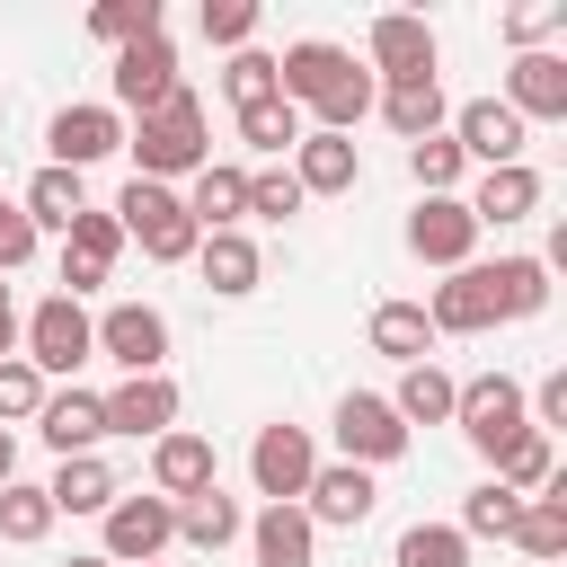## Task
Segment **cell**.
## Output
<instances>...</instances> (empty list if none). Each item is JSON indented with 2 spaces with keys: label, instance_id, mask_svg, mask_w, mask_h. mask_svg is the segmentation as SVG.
Wrapping results in <instances>:
<instances>
[{
  "label": "cell",
  "instance_id": "1",
  "mask_svg": "<svg viewBox=\"0 0 567 567\" xmlns=\"http://www.w3.org/2000/svg\"><path fill=\"white\" fill-rule=\"evenodd\" d=\"M275 89H284V106L319 115L310 133H354V124L372 115V97H381V80H372L346 44H328V35L284 44V53H275Z\"/></svg>",
  "mask_w": 567,
  "mask_h": 567
},
{
  "label": "cell",
  "instance_id": "2",
  "mask_svg": "<svg viewBox=\"0 0 567 567\" xmlns=\"http://www.w3.org/2000/svg\"><path fill=\"white\" fill-rule=\"evenodd\" d=\"M124 151H133V177H151V186L195 177V168L213 159V142H204V97H195V89H177L168 106L133 115V124H124Z\"/></svg>",
  "mask_w": 567,
  "mask_h": 567
},
{
  "label": "cell",
  "instance_id": "3",
  "mask_svg": "<svg viewBox=\"0 0 567 567\" xmlns=\"http://www.w3.org/2000/svg\"><path fill=\"white\" fill-rule=\"evenodd\" d=\"M452 425H461V443L496 470L523 434H532V408H523V381L514 372H478V381H461V399H452Z\"/></svg>",
  "mask_w": 567,
  "mask_h": 567
},
{
  "label": "cell",
  "instance_id": "4",
  "mask_svg": "<svg viewBox=\"0 0 567 567\" xmlns=\"http://www.w3.org/2000/svg\"><path fill=\"white\" fill-rule=\"evenodd\" d=\"M115 221H124V239H142V257L151 266H186L195 257V221H186V204H177V186H151V177H124V195L106 204Z\"/></svg>",
  "mask_w": 567,
  "mask_h": 567
},
{
  "label": "cell",
  "instance_id": "5",
  "mask_svg": "<svg viewBox=\"0 0 567 567\" xmlns=\"http://www.w3.org/2000/svg\"><path fill=\"white\" fill-rule=\"evenodd\" d=\"M18 354L44 372V381H71L89 354H97V328H89V310L80 301H62V292H44L27 319H18Z\"/></svg>",
  "mask_w": 567,
  "mask_h": 567
},
{
  "label": "cell",
  "instance_id": "6",
  "mask_svg": "<svg viewBox=\"0 0 567 567\" xmlns=\"http://www.w3.org/2000/svg\"><path fill=\"white\" fill-rule=\"evenodd\" d=\"M97 523H106L97 558H115V567H159V549L177 540V505H168V496H151V487H124Z\"/></svg>",
  "mask_w": 567,
  "mask_h": 567
},
{
  "label": "cell",
  "instance_id": "7",
  "mask_svg": "<svg viewBox=\"0 0 567 567\" xmlns=\"http://www.w3.org/2000/svg\"><path fill=\"white\" fill-rule=\"evenodd\" d=\"M328 425H337V452H346L354 470H390V461H408V443H416L381 390H346Z\"/></svg>",
  "mask_w": 567,
  "mask_h": 567
},
{
  "label": "cell",
  "instance_id": "8",
  "mask_svg": "<svg viewBox=\"0 0 567 567\" xmlns=\"http://www.w3.org/2000/svg\"><path fill=\"white\" fill-rule=\"evenodd\" d=\"M310 470H319V443H310V425H292V416L257 425V443H248V487H257L266 505H301Z\"/></svg>",
  "mask_w": 567,
  "mask_h": 567
},
{
  "label": "cell",
  "instance_id": "9",
  "mask_svg": "<svg viewBox=\"0 0 567 567\" xmlns=\"http://www.w3.org/2000/svg\"><path fill=\"white\" fill-rule=\"evenodd\" d=\"M106 89H115L106 106H115L124 124H133V115H151V106H168V97L186 89V80H177V44H168V27H159V35H142V44H124V53H115V71H106Z\"/></svg>",
  "mask_w": 567,
  "mask_h": 567
},
{
  "label": "cell",
  "instance_id": "10",
  "mask_svg": "<svg viewBox=\"0 0 567 567\" xmlns=\"http://www.w3.org/2000/svg\"><path fill=\"white\" fill-rule=\"evenodd\" d=\"M44 151H53V168L89 177L97 159H115V151H124V115H115L106 97H71V106H53V124H44Z\"/></svg>",
  "mask_w": 567,
  "mask_h": 567
},
{
  "label": "cell",
  "instance_id": "11",
  "mask_svg": "<svg viewBox=\"0 0 567 567\" xmlns=\"http://www.w3.org/2000/svg\"><path fill=\"white\" fill-rule=\"evenodd\" d=\"M97 354L133 381V372H168V310H151V301H106L97 319Z\"/></svg>",
  "mask_w": 567,
  "mask_h": 567
},
{
  "label": "cell",
  "instance_id": "12",
  "mask_svg": "<svg viewBox=\"0 0 567 567\" xmlns=\"http://www.w3.org/2000/svg\"><path fill=\"white\" fill-rule=\"evenodd\" d=\"M408 257L416 266H478V221H470V204L461 195H416V213H408Z\"/></svg>",
  "mask_w": 567,
  "mask_h": 567
},
{
  "label": "cell",
  "instance_id": "13",
  "mask_svg": "<svg viewBox=\"0 0 567 567\" xmlns=\"http://www.w3.org/2000/svg\"><path fill=\"white\" fill-rule=\"evenodd\" d=\"M363 71L390 89V80H425L434 71V27L416 18V9H381L372 27H363Z\"/></svg>",
  "mask_w": 567,
  "mask_h": 567
},
{
  "label": "cell",
  "instance_id": "14",
  "mask_svg": "<svg viewBox=\"0 0 567 567\" xmlns=\"http://www.w3.org/2000/svg\"><path fill=\"white\" fill-rule=\"evenodd\" d=\"M372 505H381V478H372V470H354V461H319V470H310V487H301V514H310L319 532H363V523H372Z\"/></svg>",
  "mask_w": 567,
  "mask_h": 567
},
{
  "label": "cell",
  "instance_id": "15",
  "mask_svg": "<svg viewBox=\"0 0 567 567\" xmlns=\"http://www.w3.org/2000/svg\"><path fill=\"white\" fill-rule=\"evenodd\" d=\"M452 142H461V159H478V168H514L523 159V142H532V124L505 106V97H470V106H452V124H443Z\"/></svg>",
  "mask_w": 567,
  "mask_h": 567
},
{
  "label": "cell",
  "instance_id": "16",
  "mask_svg": "<svg viewBox=\"0 0 567 567\" xmlns=\"http://www.w3.org/2000/svg\"><path fill=\"white\" fill-rule=\"evenodd\" d=\"M97 399H106V434H124V443H159L177 425V408H186L168 372H133V381H115Z\"/></svg>",
  "mask_w": 567,
  "mask_h": 567
},
{
  "label": "cell",
  "instance_id": "17",
  "mask_svg": "<svg viewBox=\"0 0 567 567\" xmlns=\"http://www.w3.org/2000/svg\"><path fill=\"white\" fill-rule=\"evenodd\" d=\"M461 204H470L478 230H514V221H532V213L549 204V186H540L532 159H514V168H478V186H470Z\"/></svg>",
  "mask_w": 567,
  "mask_h": 567
},
{
  "label": "cell",
  "instance_id": "18",
  "mask_svg": "<svg viewBox=\"0 0 567 567\" xmlns=\"http://www.w3.org/2000/svg\"><path fill=\"white\" fill-rule=\"evenodd\" d=\"M35 434L53 443V461L97 452V443H106V399H97V390H80V381H53V390H44V408H35Z\"/></svg>",
  "mask_w": 567,
  "mask_h": 567
},
{
  "label": "cell",
  "instance_id": "19",
  "mask_svg": "<svg viewBox=\"0 0 567 567\" xmlns=\"http://www.w3.org/2000/svg\"><path fill=\"white\" fill-rule=\"evenodd\" d=\"M284 168H292L301 195H354V186H363V151H354V133H301Z\"/></svg>",
  "mask_w": 567,
  "mask_h": 567
},
{
  "label": "cell",
  "instance_id": "20",
  "mask_svg": "<svg viewBox=\"0 0 567 567\" xmlns=\"http://www.w3.org/2000/svg\"><path fill=\"white\" fill-rule=\"evenodd\" d=\"M195 266H204V292H213V301H248V292L266 284V248H257L248 230H204V239H195Z\"/></svg>",
  "mask_w": 567,
  "mask_h": 567
},
{
  "label": "cell",
  "instance_id": "21",
  "mask_svg": "<svg viewBox=\"0 0 567 567\" xmlns=\"http://www.w3.org/2000/svg\"><path fill=\"white\" fill-rule=\"evenodd\" d=\"M221 478V461H213V443L204 434H186V425H168L159 443H151V496H168V505H186V496H204Z\"/></svg>",
  "mask_w": 567,
  "mask_h": 567
},
{
  "label": "cell",
  "instance_id": "22",
  "mask_svg": "<svg viewBox=\"0 0 567 567\" xmlns=\"http://www.w3.org/2000/svg\"><path fill=\"white\" fill-rule=\"evenodd\" d=\"M505 106H514L523 124H567V53H514Z\"/></svg>",
  "mask_w": 567,
  "mask_h": 567
},
{
  "label": "cell",
  "instance_id": "23",
  "mask_svg": "<svg viewBox=\"0 0 567 567\" xmlns=\"http://www.w3.org/2000/svg\"><path fill=\"white\" fill-rule=\"evenodd\" d=\"M177 204H186L195 230H239V221H248V168H239V159H204Z\"/></svg>",
  "mask_w": 567,
  "mask_h": 567
},
{
  "label": "cell",
  "instance_id": "24",
  "mask_svg": "<svg viewBox=\"0 0 567 567\" xmlns=\"http://www.w3.org/2000/svg\"><path fill=\"white\" fill-rule=\"evenodd\" d=\"M425 319H434V337H487V328H496V301H487V266H452V275L434 284Z\"/></svg>",
  "mask_w": 567,
  "mask_h": 567
},
{
  "label": "cell",
  "instance_id": "25",
  "mask_svg": "<svg viewBox=\"0 0 567 567\" xmlns=\"http://www.w3.org/2000/svg\"><path fill=\"white\" fill-rule=\"evenodd\" d=\"M248 558L257 567H310L319 558V523L301 505H257L248 514Z\"/></svg>",
  "mask_w": 567,
  "mask_h": 567
},
{
  "label": "cell",
  "instance_id": "26",
  "mask_svg": "<svg viewBox=\"0 0 567 567\" xmlns=\"http://www.w3.org/2000/svg\"><path fill=\"white\" fill-rule=\"evenodd\" d=\"M44 496H53V514H106V505L124 496V478H115L106 452H71V461H53Z\"/></svg>",
  "mask_w": 567,
  "mask_h": 567
},
{
  "label": "cell",
  "instance_id": "27",
  "mask_svg": "<svg viewBox=\"0 0 567 567\" xmlns=\"http://www.w3.org/2000/svg\"><path fill=\"white\" fill-rule=\"evenodd\" d=\"M372 106H381V124H390L399 142H425V133H443V124H452V97H443V80H434V71H425V80H390Z\"/></svg>",
  "mask_w": 567,
  "mask_h": 567
},
{
  "label": "cell",
  "instance_id": "28",
  "mask_svg": "<svg viewBox=\"0 0 567 567\" xmlns=\"http://www.w3.org/2000/svg\"><path fill=\"white\" fill-rule=\"evenodd\" d=\"M363 337H372V354H390L399 372H408V363H434V319H425V301H372Z\"/></svg>",
  "mask_w": 567,
  "mask_h": 567
},
{
  "label": "cell",
  "instance_id": "29",
  "mask_svg": "<svg viewBox=\"0 0 567 567\" xmlns=\"http://www.w3.org/2000/svg\"><path fill=\"white\" fill-rule=\"evenodd\" d=\"M239 532H248V514H239V496H221V478H213L204 496H186V505H177V540H186V549H204V558H221Z\"/></svg>",
  "mask_w": 567,
  "mask_h": 567
},
{
  "label": "cell",
  "instance_id": "30",
  "mask_svg": "<svg viewBox=\"0 0 567 567\" xmlns=\"http://www.w3.org/2000/svg\"><path fill=\"white\" fill-rule=\"evenodd\" d=\"M452 399H461V381H452L443 363H408L399 390H390V408H399L408 434H416V425H452Z\"/></svg>",
  "mask_w": 567,
  "mask_h": 567
},
{
  "label": "cell",
  "instance_id": "31",
  "mask_svg": "<svg viewBox=\"0 0 567 567\" xmlns=\"http://www.w3.org/2000/svg\"><path fill=\"white\" fill-rule=\"evenodd\" d=\"M18 204H27V221H35V239H44V230H71V221L89 213V186H80L71 168H53V159H44V168L27 177V195H18Z\"/></svg>",
  "mask_w": 567,
  "mask_h": 567
},
{
  "label": "cell",
  "instance_id": "32",
  "mask_svg": "<svg viewBox=\"0 0 567 567\" xmlns=\"http://www.w3.org/2000/svg\"><path fill=\"white\" fill-rule=\"evenodd\" d=\"M487 301H496V319H540L549 310V266L540 257H496L487 266Z\"/></svg>",
  "mask_w": 567,
  "mask_h": 567
},
{
  "label": "cell",
  "instance_id": "33",
  "mask_svg": "<svg viewBox=\"0 0 567 567\" xmlns=\"http://www.w3.org/2000/svg\"><path fill=\"white\" fill-rule=\"evenodd\" d=\"M514 549L523 558H567V478H549L540 496H523V523H514Z\"/></svg>",
  "mask_w": 567,
  "mask_h": 567
},
{
  "label": "cell",
  "instance_id": "34",
  "mask_svg": "<svg viewBox=\"0 0 567 567\" xmlns=\"http://www.w3.org/2000/svg\"><path fill=\"white\" fill-rule=\"evenodd\" d=\"M53 496L35 487V478H9L0 487V549H35V540H53Z\"/></svg>",
  "mask_w": 567,
  "mask_h": 567
},
{
  "label": "cell",
  "instance_id": "35",
  "mask_svg": "<svg viewBox=\"0 0 567 567\" xmlns=\"http://www.w3.org/2000/svg\"><path fill=\"white\" fill-rule=\"evenodd\" d=\"M514 523H523V496L514 487H496V478H478L470 496H461V540H514Z\"/></svg>",
  "mask_w": 567,
  "mask_h": 567
},
{
  "label": "cell",
  "instance_id": "36",
  "mask_svg": "<svg viewBox=\"0 0 567 567\" xmlns=\"http://www.w3.org/2000/svg\"><path fill=\"white\" fill-rule=\"evenodd\" d=\"M310 124H301V106H284V97H266V106H239V142L257 151V159H292V142H301Z\"/></svg>",
  "mask_w": 567,
  "mask_h": 567
},
{
  "label": "cell",
  "instance_id": "37",
  "mask_svg": "<svg viewBox=\"0 0 567 567\" xmlns=\"http://www.w3.org/2000/svg\"><path fill=\"white\" fill-rule=\"evenodd\" d=\"M408 177H416V195H461L470 159H461L452 133H425V142H408Z\"/></svg>",
  "mask_w": 567,
  "mask_h": 567
},
{
  "label": "cell",
  "instance_id": "38",
  "mask_svg": "<svg viewBox=\"0 0 567 567\" xmlns=\"http://www.w3.org/2000/svg\"><path fill=\"white\" fill-rule=\"evenodd\" d=\"M62 257H71V266H89V275H106V266L124 257V221L89 204V213H80V221L62 230Z\"/></svg>",
  "mask_w": 567,
  "mask_h": 567
},
{
  "label": "cell",
  "instance_id": "39",
  "mask_svg": "<svg viewBox=\"0 0 567 567\" xmlns=\"http://www.w3.org/2000/svg\"><path fill=\"white\" fill-rule=\"evenodd\" d=\"M159 27H168V18H159V0H97V9H89V35H97V44H115V53H124V44H142V35H159Z\"/></svg>",
  "mask_w": 567,
  "mask_h": 567
},
{
  "label": "cell",
  "instance_id": "40",
  "mask_svg": "<svg viewBox=\"0 0 567 567\" xmlns=\"http://www.w3.org/2000/svg\"><path fill=\"white\" fill-rule=\"evenodd\" d=\"M390 567H470V540L452 523H408L399 549H390Z\"/></svg>",
  "mask_w": 567,
  "mask_h": 567
},
{
  "label": "cell",
  "instance_id": "41",
  "mask_svg": "<svg viewBox=\"0 0 567 567\" xmlns=\"http://www.w3.org/2000/svg\"><path fill=\"white\" fill-rule=\"evenodd\" d=\"M496 35H505L514 53H549V35H567V0H523V9L496 18Z\"/></svg>",
  "mask_w": 567,
  "mask_h": 567
},
{
  "label": "cell",
  "instance_id": "42",
  "mask_svg": "<svg viewBox=\"0 0 567 567\" xmlns=\"http://www.w3.org/2000/svg\"><path fill=\"white\" fill-rule=\"evenodd\" d=\"M487 478H496V487H514V496H540V487L558 478V452H549V434H523V443H514V452H505Z\"/></svg>",
  "mask_w": 567,
  "mask_h": 567
},
{
  "label": "cell",
  "instance_id": "43",
  "mask_svg": "<svg viewBox=\"0 0 567 567\" xmlns=\"http://www.w3.org/2000/svg\"><path fill=\"white\" fill-rule=\"evenodd\" d=\"M221 97H230V106H266V97H284V89H275V53L239 44V53L221 62Z\"/></svg>",
  "mask_w": 567,
  "mask_h": 567
},
{
  "label": "cell",
  "instance_id": "44",
  "mask_svg": "<svg viewBox=\"0 0 567 567\" xmlns=\"http://www.w3.org/2000/svg\"><path fill=\"white\" fill-rule=\"evenodd\" d=\"M310 195L292 186V168L284 159H266V168H248V221H292Z\"/></svg>",
  "mask_w": 567,
  "mask_h": 567
},
{
  "label": "cell",
  "instance_id": "45",
  "mask_svg": "<svg viewBox=\"0 0 567 567\" xmlns=\"http://www.w3.org/2000/svg\"><path fill=\"white\" fill-rule=\"evenodd\" d=\"M44 390H53V381H44L27 354H9V363H0V425H9V434H18V425H35Z\"/></svg>",
  "mask_w": 567,
  "mask_h": 567
},
{
  "label": "cell",
  "instance_id": "46",
  "mask_svg": "<svg viewBox=\"0 0 567 567\" xmlns=\"http://www.w3.org/2000/svg\"><path fill=\"white\" fill-rule=\"evenodd\" d=\"M195 27H204V44L239 53V44L257 35V0H204V9H195Z\"/></svg>",
  "mask_w": 567,
  "mask_h": 567
},
{
  "label": "cell",
  "instance_id": "47",
  "mask_svg": "<svg viewBox=\"0 0 567 567\" xmlns=\"http://www.w3.org/2000/svg\"><path fill=\"white\" fill-rule=\"evenodd\" d=\"M27 257H35V221H27L18 195H0V275H18Z\"/></svg>",
  "mask_w": 567,
  "mask_h": 567
},
{
  "label": "cell",
  "instance_id": "48",
  "mask_svg": "<svg viewBox=\"0 0 567 567\" xmlns=\"http://www.w3.org/2000/svg\"><path fill=\"white\" fill-rule=\"evenodd\" d=\"M18 354V301H9V284H0V363Z\"/></svg>",
  "mask_w": 567,
  "mask_h": 567
},
{
  "label": "cell",
  "instance_id": "49",
  "mask_svg": "<svg viewBox=\"0 0 567 567\" xmlns=\"http://www.w3.org/2000/svg\"><path fill=\"white\" fill-rule=\"evenodd\" d=\"M9 478H18V434L0 425V487H9Z\"/></svg>",
  "mask_w": 567,
  "mask_h": 567
},
{
  "label": "cell",
  "instance_id": "50",
  "mask_svg": "<svg viewBox=\"0 0 567 567\" xmlns=\"http://www.w3.org/2000/svg\"><path fill=\"white\" fill-rule=\"evenodd\" d=\"M71 567H115V558H97V549H80V558H71Z\"/></svg>",
  "mask_w": 567,
  "mask_h": 567
},
{
  "label": "cell",
  "instance_id": "51",
  "mask_svg": "<svg viewBox=\"0 0 567 567\" xmlns=\"http://www.w3.org/2000/svg\"><path fill=\"white\" fill-rule=\"evenodd\" d=\"M0 115H9V89H0Z\"/></svg>",
  "mask_w": 567,
  "mask_h": 567
}]
</instances>
